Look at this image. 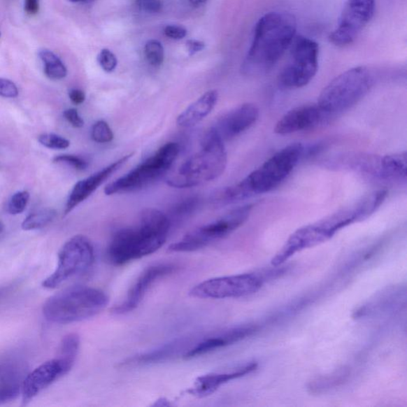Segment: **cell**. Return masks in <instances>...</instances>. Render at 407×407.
I'll list each match as a JSON object with an SVG mask.
<instances>
[{
    "instance_id": "cell-1",
    "label": "cell",
    "mask_w": 407,
    "mask_h": 407,
    "mask_svg": "<svg viewBox=\"0 0 407 407\" xmlns=\"http://www.w3.org/2000/svg\"><path fill=\"white\" fill-rule=\"evenodd\" d=\"M297 22L287 13H269L255 25L252 43L241 71L249 77H260L271 71L292 45Z\"/></svg>"
},
{
    "instance_id": "cell-2",
    "label": "cell",
    "mask_w": 407,
    "mask_h": 407,
    "mask_svg": "<svg viewBox=\"0 0 407 407\" xmlns=\"http://www.w3.org/2000/svg\"><path fill=\"white\" fill-rule=\"evenodd\" d=\"M171 220L159 209L145 208L136 227L116 231L107 248V259L124 266L158 251L166 242Z\"/></svg>"
},
{
    "instance_id": "cell-3",
    "label": "cell",
    "mask_w": 407,
    "mask_h": 407,
    "mask_svg": "<svg viewBox=\"0 0 407 407\" xmlns=\"http://www.w3.org/2000/svg\"><path fill=\"white\" fill-rule=\"evenodd\" d=\"M224 143L211 129L204 136L201 149L190 157L166 179L173 188L195 187L222 176L227 166Z\"/></svg>"
},
{
    "instance_id": "cell-4",
    "label": "cell",
    "mask_w": 407,
    "mask_h": 407,
    "mask_svg": "<svg viewBox=\"0 0 407 407\" xmlns=\"http://www.w3.org/2000/svg\"><path fill=\"white\" fill-rule=\"evenodd\" d=\"M304 154L305 148L300 143L278 150L239 183L231 185L234 200L239 202L275 190L292 173Z\"/></svg>"
},
{
    "instance_id": "cell-5",
    "label": "cell",
    "mask_w": 407,
    "mask_h": 407,
    "mask_svg": "<svg viewBox=\"0 0 407 407\" xmlns=\"http://www.w3.org/2000/svg\"><path fill=\"white\" fill-rule=\"evenodd\" d=\"M109 297L103 290L87 286L69 287L51 296L43 305L48 321L71 324L95 317L106 309Z\"/></svg>"
},
{
    "instance_id": "cell-6",
    "label": "cell",
    "mask_w": 407,
    "mask_h": 407,
    "mask_svg": "<svg viewBox=\"0 0 407 407\" xmlns=\"http://www.w3.org/2000/svg\"><path fill=\"white\" fill-rule=\"evenodd\" d=\"M373 83V76L368 68L348 69L325 87L317 103L329 116L347 111L368 94Z\"/></svg>"
},
{
    "instance_id": "cell-7",
    "label": "cell",
    "mask_w": 407,
    "mask_h": 407,
    "mask_svg": "<svg viewBox=\"0 0 407 407\" xmlns=\"http://www.w3.org/2000/svg\"><path fill=\"white\" fill-rule=\"evenodd\" d=\"M180 153V145L167 143L157 152L123 177L116 179L104 189V194L111 196L141 190L157 181L170 170Z\"/></svg>"
},
{
    "instance_id": "cell-8",
    "label": "cell",
    "mask_w": 407,
    "mask_h": 407,
    "mask_svg": "<svg viewBox=\"0 0 407 407\" xmlns=\"http://www.w3.org/2000/svg\"><path fill=\"white\" fill-rule=\"evenodd\" d=\"M252 204L232 209L222 217L203 225L186 234L183 239L171 244V252H193L224 239L247 222L251 215Z\"/></svg>"
},
{
    "instance_id": "cell-9",
    "label": "cell",
    "mask_w": 407,
    "mask_h": 407,
    "mask_svg": "<svg viewBox=\"0 0 407 407\" xmlns=\"http://www.w3.org/2000/svg\"><path fill=\"white\" fill-rule=\"evenodd\" d=\"M319 46L315 41L299 36L292 44L290 59L278 76L283 89L296 90L309 84L318 69Z\"/></svg>"
},
{
    "instance_id": "cell-10",
    "label": "cell",
    "mask_w": 407,
    "mask_h": 407,
    "mask_svg": "<svg viewBox=\"0 0 407 407\" xmlns=\"http://www.w3.org/2000/svg\"><path fill=\"white\" fill-rule=\"evenodd\" d=\"M94 260V248L89 238L74 236L62 246L58 254L56 269L44 279L43 287L50 290L59 287L68 279L88 271Z\"/></svg>"
},
{
    "instance_id": "cell-11",
    "label": "cell",
    "mask_w": 407,
    "mask_h": 407,
    "mask_svg": "<svg viewBox=\"0 0 407 407\" xmlns=\"http://www.w3.org/2000/svg\"><path fill=\"white\" fill-rule=\"evenodd\" d=\"M264 279L255 274H241L207 279L191 289L190 294L202 299L242 298L255 294L263 287Z\"/></svg>"
},
{
    "instance_id": "cell-12",
    "label": "cell",
    "mask_w": 407,
    "mask_h": 407,
    "mask_svg": "<svg viewBox=\"0 0 407 407\" xmlns=\"http://www.w3.org/2000/svg\"><path fill=\"white\" fill-rule=\"evenodd\" d=\"M376 0H347L329 41L338 48L352 44L373 18Z\"/></svg>"
},
{
    "instance_id": "cell-13",
    "label": "cell",
    "mask_w": 407,
    "mask_h": 407,
    "mask_svg": "<svg viewBox=\"0 0 407 407\" xmlns=\"http://www.w3.org/2000/svg\"><path fill=\"white\" fill-rule=\"evenodd\" d=\"M178 266L173 264H159L145 269L127 292L125 299L114 306L112 311L115 315H124L135 310L141 304L145 295L159 279L176 272Z\"/></svg>"
},
{
    "instance_id": "cell-14",
    "label": "cell",
    "mask_w": 407,
    "mask_h": 407,
    "mask_svg": "<svg viewBox=\"0 0 407 407\" xmlns=\"http://www.w3.org/2000/svg\"><path fill=\"white\" fill-rule=\"evenodd\" d=\"M71 369V366L57 358L41 364L31 373H27L22 387L23 404L30 402L52 383L68 374Z\"/></svg>"
},
{
    "instance_id": "cell-15",
    "label": "cell",
    "mask_w": 407,
    "mask_h": 407,
    "mask_svg": "<svg viewBox=\"0 0 407 407\" xmlns=\"http://www.w3.org/2000/svg\"><path fill=\"white\" fill-rule=\"evenodd\" d=\"M259 116V109L255 104L243 103L222 115L211 129L225 143L251 129Z\"/></svg>"
},
{
    "instance_id": "cell-16",
    "label": "cell",
    "mask_w": 407,
    "mask_h": 407,
    "mask_svg": "<svg viewBox=\"0 0 407 407\" xmlns=\"http://www.w3.org/2000/svg\"><path fill=\"white\" fill-rule=\"evenodd\" d=\"M329 116L324 113L317 103L306 104L290 110L277 122L275 132L287 136L302 131L315 129Z\"/></svg>"
},
{
    "instance_id": "cell-17",
    "label": "cell",
    "mask_w": 407,
    "mask_h": 407,
    "mask_svg": "<svg viewBox=\"0 0 407 407\" xmlns=\"http://www.w3.org/2000/svg\"><path fill=\"white\" fill-rule=\"evenodd\" d=\"M132 156L133 153L124 155L117 161L114 162L113 164L103 168L102 170L76 183L71 194L69 195L64 215L66 216L80 203L89 199L101 185L106 183L120 167L123 166Z\"/></svg>"
},
{
    "instance_id": "cell-18",
    "label": "cell",
    "mask_w": 407,
    "mask_h": 407,
    "mask_svg": "<svg viewBox=\"0 0 407 407\" xmlns=\"http://www.w3.org/2000/svg\"><path fill=\"white\" fill-rule=\"evenodd\" d=\"M257 331L253 325H243L222 331L218 334L208 336L197 341L190 350L184 355L186 359L204 356V355L220 350V348L236 344Z\"/></svg>"
},
{
    "instance_id": "cell-19",
    "label": "cell",
    "mask_w": 407,
    "mask_h": 407,
    "mask_svg": "<svg viewBox=\"0 0 407 407\" xmlns=\"http://www.w3.org/2000/svg\"><path fill=\"white\" fill-rule=\"evenodd\" d=\"M197 341L193 337H180L166 344L159 346L155 350L137 355L136 357L127 359L121 365L123 367H134V366H144L164 363L179 356L184 357Z\"/></svg>"
},
{
    "instance_id": "cell-20",
    "label": "cell",
    "mask_w": 407,
    "mask_h": 407,
    "mask_svg": "<svg viewBox=\"0 0 407 407\" xmlns=\"http://www.w3.org/2000/svg\"><path fill=\"white\" fill-rule=\"evenodd\" d=\"M27 375L26 364L21 359L7 358L0 360V404L19 397Z\"/></svg>"
},
{
    "instance_id": "cell-21",
    "label": "cell",
    "mask_w": 407,
    "mask_h": 407,
    "mask_svg": "<svg viewBox=\"0 0 407 407\" xmlns=\"http://www.w3.org/2000/svg\"><path fill=\"white\" fill-rule=\"evenodd\" d=\"M258 368L257 362H251L241 366L234 371L220 372V373H209L201 376L195 380L193 387L188 392L199 398H204L216 392L226 383L240 379V378L252 373Z\"/></svg>"
},
{
    "instance_id": "cell-22",
    "label": "cell",
    "mask_w": 407,
    "mask_h": 407,
    "mask_svg": "<svg viewBox=\"0 0 407 407\" xmlns=\"http://www.w3.org/2000/svg\"><path fill=\"white\" fill-rule=\"evenodd\" d=\"M217 90H209L192 103L178 116L177 124L183 129H190L199 124L210 114L218 101Z\"/></svg>"
},
{
    "instance_id": "cell-23",
    "label": "cell",
    "mask_w": 407,
    "mask_h": 407,
    "mask_svg": "<svg viewBox=\"0 0 407 407\" xmlns=\"http://www.w3.org/2000/svg\"><path fill=\"white\" fill-rule=\"evenodd\" d=\"M383 181L387 183L406 182V153L388 155L382 157Z\"/></svg>"
},
{
    "instance_id": "cell-24",
    "label": "cell",
    "mask_w": 407,
    "mask_h": 407,
    "mask_svg": "<svg viewBox=\"0 0 407 407\" xmlns=\"http://www.w3.org/2000/svg\"><path fill=\"white\" fill-rule=\"evenodd\" d=\"M40 59L44 64V73L51 80H62L67 76V69L53 52L43 50L39 52Z\"/></svg>"
},
{
    "instance_id": "cell-25",
    "label": "cell",
    "mask_w": 407,
    "mask_h": 407,
    "mask_svg": "<svg viewBox=\"0 0 407 407\" xmlns=\"http://www.w3.org/2000/svg\"><path fill=\"white\" fill-rule=\"evenodd\" d=\"M80 337L76 334H69L63 337L58 352V359L62 360L71 368L78 357L80 350Z\"/></svg>"
},
{
    "instance_id": "cell-26",
    "label": "cell",
    "mask_w": 407,
    "mask_h": 407,
    "mask_svg": "<svg viewBox=\"0 0 407 407\" xmlns=\"http://www.w3.org/2000/svg\"><path fill=\"white\" fill-rule=\"evenodd\" d=\"M348 376H350L348 370L345 369H340L332 375L320 377L316 380H313L310 383L309 389L313 393L324 392L327 390L338 387L345 381Z\"/></svg>"
},
{
    "instance_id": "cell-27",
    "label": "cell",
    "mask_w": 407,
    "mask_h": 407,
    "mask_svg": "<svg viewBox=\"0 0 407 407\" xmlns=\"http://www.w3.org/2000/svg\"><path fill=\"white\" fill-rule=\"evenodd\" d=\"M57 213L53 208H45L33 213L23 220L22 229L25 231L37 230L50 224L56 217Z\"/></svg>"
},
{
    "instance_id": "cell-28",
    "label": "cell",
    "mask_w": 407,
    "mask_h": 407,
    "mask_svg": "<svg viewBox=\"0 0 407 407\" xmlns=\"http://www.w3.org/2000/svg\"><path fill=\"white\" fill-rule=\"evenodd\" d=\"M145 55L151 66L159 67L164 62V48L159 41L150 40L145 45Z\"/></svg>"
},
{
    "instance_id": "cell-29",
    "label": "cell",
    "mask_w": 407,
    "mask_h": 407,
    "mask_svg": "<svg viewBox=\"0 0 407 407\" xmlns=\"http://www.w3.org/2000/svg\"><path fill=\"white\" fill-rule=\"evenodd\" d=\"M91 137L96 143H107L113 141L114 133L107 122L99 120L92 127Z\"/></svg>"
},
{
    "instance_id": "cell-30",
    "label": "cell",
    "mask_w": 407,
    "mask_h": 407,
    "mask_svg": "<svg viewBox=\"0 0 407 407\" xmlns=\"http://www.w3.org/2000/svg\"><path fill=\"white\" fill-rule=\"evenodd\" d=\"M30 200V194L27 191L17 192L8 204V212L11 215H18L25 211Z\"/></svg>"
},
{
    "instance_id": "cell-31",
    "label": "cell",
    "mask_w": 407,
    "mask_h": 407,
    "mask_svg": "<svg viewBox=\"0 0 407 407\" xmlns=\"http://www.w3.org/2000/svg\"><path fill=\"white\" fill-rule=\"evenodd\" d=\"M38 142L46 148L55 150H64L71 146V142L67 138L53 133H46L39 136Z\"/></svg>"
},
{
    "instance_id": "cell-32",
    "label": "cell",
    "mask_w": 407,
    "mask_h": 407,
    "mask_svg": "<svg viewBox=\"0 0 407 407\" xmlns=\"http://www.w3.org/2000/svg\"><path fill=\"white\" fill-rule=\"evenodd\" d=\"M98 62L103 71L112 73L117 66V58L111 50L103 49L98 55Z\"/></svg>"
},
{
    "instance_id": "cell-33",
    "label": "cell",
    "mask_w": 407,
    "mask_h": 407,
    "mask_svg": "<svg viewBox=\"0 0 407 407\" xmlns=\"http://www.w3.org/2000/svg\"><path fill=\"white\" fill-rule=\"evenodd\" d=\"M53 162L56 164H65L71 166L78 171H85L88 167V162L78 156L73 155H62L55 157Z\"/></svg>"
},
{
    "instance_id": "cell-34",
    "label": "cell",
    "mask_w": 407,
    "mask_h": 407,
    "mask_svg": "<svg viewBox=\"0 0 407 407\" xmlns=\"http://www.w3.org/2000/svg\"><path fill=\"white\" fill-rule=\"evenodd\" d=\"M199 199L197 197H190L181 202H179L176 207L173 208V213L176 216H186L195 211V209L199 206Z\"/></svg>"
},
{
    "instance_id": "cell-35",
    "label": "cell",
    "mask_w": 407,
    "mask_h": 407,
    "mask_svg": "<svg viewBox=\"0 0 407 407\" xmlns=\"http://www.w3.org/2000/svg\"><path fill=\"white\" fill-rule=\"evenodd\" d=\"M19 95L16 85L8 79L0 78V97L15 98Z\"/></svg>"
},
{
    "instance_id": "cell-36",
    "label": "cell",
    "mask_w": 407,
    "mask_h": 407,
    "mask_svg": "<svg viewBox=\"0 0 407 407\" xmlns=\"http://www.w3.org/2000/svg\"><path fill=\"white\" fill-rule=\"evenodd\" d=\"M139 10L147 13H158L162 8L161 0H136Z\"/></svg>"
},
{
    "instance_id": "cell-37",
    "label": "cell",
    "mask_w": 407,
    "mask_h": 407,
    "mask_svg": "<svg viewBox=\"0 0 407 407\" xmlns=\"http://www.w3.org/2000/svg\"><path fill=\"white\" fill-rule=\"evenodd\" d=\"M64 117L76 129H80L85 124V122L79 115L78 110L75 108L66 109L63 113Z\"/></svg>"
},
{
    "instance_id": "cell-38",
    "label": "cell",
    "mask_w": 407,
    "mask_h": 407,
    "mask_svg": "<svg viewBox=\"0 0 407 407\" xmlns=\"http://www.w3.org/2000/svg\"><path fill=\"white\" fill-rule=\"evenodd\" d=\"M166 36L174 40H181L186 36L187 31L182 26L168 25L164 29Z\"/></svg>"
},
{
    "instance_id": "cell-39",
    "label": "cell",
    "mask_w": 407,
    "mask_h": 407,
    "mask_svg": "<svg viewBox=\"0 0 407 407\" xmlns=\"http://www.w3.org/2000/svg\"><path fill=\"white\" fill-rule=\"evenodd\" d=\"M186 48H187L190 55L192 56L205 49L206 45L201 41L190 39L186 42Z\"/></svg>"
},
{
    "instance_id": "cell-40",
    "label": "cell",
    "mask_w": 407,
    "mask_h": 407,
    "mask_svg": "<svg viewBox=\"0 0 407 407\" xmlns=\"http://www.w3.org/2000/svg\"><path fill=\"white\" fill-rule=\"evenodd\" d=\"M69 97L76 106H79V104L83 103L85 101V92L78 89H73L69 91Z\"/></svg>"
},
{
    "instance_id": "cell-41",
    "label": "cell",
    "mask_w": 407,
    "mask_h": 407,
    "mask_svg": "<svg viewBox=\"0 0 407 407\" xmlns=\"http://www.w3.org/2000/svg\"><path fill=\"white\" fill-rule=\"evenodd\" d=\"M40 0H24V10L28 15H34L39 11Z\"/></svg>"
},
{
    "instance_id": "cell-42",
    "label": "cell",
    "mask_w": 407,
    "mask_h": 407,
    "mask_svg": "<svg viewBox=\"0 0 407 407\" xmlns=\"http://www.w3.org/2000/svg\"><path fill=\"white\" fill-rule=\"evenodd\" d=\"M207 0H189V2L193 5H201L204 3H206Z\"/></svg>"
},
{
    "instance_id": "cell-43",
    "label": "cell",
    "mask_w": 407,
    "mask_h": 407,
    "mask_svg": "<svg viewBox=\"0 0 407 407\" xmlns=\"http://www.w3.org/2000/svg\"><path fill=\"white\" fill-rule=\"evenodd\" d=\"M71 3H85L90 1V0H69Z\"/></svg>"
},
{
    "instance_id": "cell-44",
    "label": "cell",
    "mask_w": 407,
    "mask_h": 407,
    "mask_svg": "<svg viewBox=\"0 0 407 407\" xmlns=\"http://www.w3.org/2000/svg\"><path fill=\"white\" fill-rule=\"evenodd\" d=\"M6 290H7V288H0V297L6 293Z\"/></svg>"
},
{
    "instance_id": "cell-45",
    "label": "cell",
    "mask_w": 407,
    "mask_h": 407,
    "mask_svg": "<svg viewBox=\"0 0 407 407\" xmlns=\"http://www.w3.org/2000/svg\"><path fill=\"white\" fill-rule=\"evenodd\" d=\"M3 229H4V225L1 222H0V234H2V232L3 231Z\"/></svg>"
},
{
    "instance_id": "cell-46",
    "label": "cell",
    "mask_w": 407,
    "mask_h": 407,
    "mask_svg": "<svg viewBox=\"0 0 407 407\" xmlns=\"http://www.w3.org/2000/svg\"><path fill=\"white\" fill-rule=\"evenodd\" d=\"M0 36H1V33H0Z\"/></svg>"
}]
</instances>
